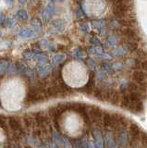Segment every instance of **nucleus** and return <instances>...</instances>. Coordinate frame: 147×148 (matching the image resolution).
<instances>
[{
    "mask_svg": "<svg viewBox=\"0 0 147 148\" xmlns=\"http://www.w3.org/2000/svg\"><path fill=\"white\" fill-rule=\"evenodd\" d=\"M130 8L128 7V3L125 2H116L113 8V13L118 18H122L127 14Z\"/></svg>",
    "mask_w": 147,
    "mask_h": 148,
    "instance_id": "f257e3e1",
    "label": "nucleus"
},
{
    "mask_svg": "<svg viewBox=\"0 0 147 148\" xmlns=\"http://www.w3.org/2000/svg\"><path fill=\"white\" fill-rule=\"evenodd\" d=\"M68 109V105L67 104H60L57 106H53V108H49V114L52 116L53 118H57L61 114H63L65 111Z\"/></svg>",
    "mask_w": 147,
    "mask_h": 148,
    "instance_id": "f03ea898",
    "label": "nucleus"
},
{
    "mask_svg": "<svg viewBox=\"0 0 147 148\" xmlns=\"http://www.w3.org/2000/svg\"><path fill=\"white\" fill-rule=\"evenodd\" d=\"M131 78L137 84H147V74L144 71H134L132 73Z\"/></svg>",
    "mask_w": 147,
    "mask_h": 148,
    "instance_id": "7ed1b4c3",
    "label": "nucleus"
},
{
    "mask_svg": "<svg viewBox=\"0 0 147 148\" xmlns=\"http://www.w3.org/2000/svg\"><path fill=\"white\" fill-rule=\"evenodd\" d=\"M50 28L54 34H60L65 30V23L61 20H54L50 23Z\"/></svg>",
    "mask_w": 147,
    "mask_h": 148,
    "instance_id": "20e7f679",
    "label": "nucleus"
},
{
    "mask_svg": "<svg viewBox=\"0 0 147 148\" xmlns=\"http://www.w3.org/2000/svg\"><path fill=\"white\" fill-rule=\"evenodd\" d=\"M89 115L91 119L94 120V121H100L101 119L103 118V112L102 110L98 108H95V106H92L89 110Z\"/></svg>",
    "mask_w": 147,
    "mask_h": 148,
    "instance_id": "39448f33",
    "label": "nucleus"
},
{
    "mask_svg": "<svg viewBox=\"0 0 147 148\" xmlns=\"http://www.w3.org/2000/svg\"><path fill=\"white\" fill-rule=\"evenodd\" d=\"M54 12H55V6L52 3H50L48 6H46L43 9V11H42L43 18L44 21H49L50 18H51V17L53 16Z\"/></svg>",
    "mask_w": 147,
    "mask_h": 148,
    "instance_id": "423d86ee",
    "label": "nucleus"
},
{
    "mask_svg": "<svg viewBox=\"0 0 147 148\" xmlns=\"http://www.w3.org/2000/svg\"><path fill=\"white\" fill-rule=\"evenodd\" d=\"M8 124H10V127L12 130L13 132H20L21 130V125L20 123V120L18 119L17 118L14 117H10L8 119Z\"/></svg>",
    "mask_w": 147,
    "mask_h": 148,
    "instance_id": "0eeeda50",
    "label": "nucleus"
},
{
    "mask_svg": "<svg viewBox=\"0 0 147 148\" xmlns=\"http://www.w3.org/2000/svg\"><path fill=\"white\" fill-rule=\"evenodd\" d=\"M94 138L95 140V146L96 148H104V143H103V138L101 135V132L97 130H95L94 132Z\"/></svg>",
    "mask_w": 147,
    "mask_h": 148,
    "instance_id": "6e6552de",
    "label": "nucleus"
},
{
    "mask_svg": "<svg viewBox=\"0 0 147 148\" xmlns=\"http://www.w3.org/2000/svg\"><path fill=\"white\" fill-rule=\"evenodd\" d=\"M38 67V71H39V74L40 76H44V75H47V74L51 71L52 69V67L50 66V65H41V64H38L37 65Z\"/></svg>",
    "mask_w": 147,
    "mask_h": 148,
    "instance_id": "1a4fd4ad",
    "label": "nucleus"
},
{
    "mask_svg": "<svg viewBox=\"0 0 147 148\" xmlns=\"http://www.w3.org/2000/svg\"><path fill=\"white\" fill-rule=\"evenodd\" d=\"M75 148H92V145L84 140H76L74 143Z\"/></svg>",
    "mask_w": 147,
    "mask_h": 148,
    "instance_id": "9d476101",
    "label": "nucleus"
},
{
    "mask_svg": "<svg viewBox=\"0 0 147 148\" xmlns=\"http://www.w3.org/2000/svg\"><path fill=\"white\" fill-rule=\"evenodd\" d=\"M66 58V56L64 54H57L53 58V65L54 66H57L61 62H63Z\"/></svg>",
    "mask_w": 147,
    "mask_h": 148,
    "instance_id": "9b49d317",
    "label": "nucleus"
},
{
    "mask_svg": "<svg viewBox=\"0 0 147 148\" xmlns=\"http://www.w3.org/2000/svg\"><path fill=\"white\" fill-rule=\"evenodd\" d=\"M19 35L21 38H30V37L34 35V32L31 29H25V30H22L19 34Z\"/></svg>",
    "mask_w": 147,
    "mask_h": 148,
    "instance_id": "f8f14e48",
    "label": "nucleus"
},
{
    "mask_svg": "<svg viewBox=\"0 0 147 148\" xmlns=\"http://www.w3.org/2000/svg\"><path fill=\"white\" fill-rule=\"evenodd\" d=\"M35 58L38 61V64H41V65H44L45 63L47 62V60H48L47 56L45 55V54H43V53H41L39 55H36Z\"/></svg>",
    "mask_w": 147,
    "mask_h": 148,
    "instance_id": "ddd939ff",
    "label": "nucleus"
},
{
    "mask_svg": "<svg viewBox=\"0 0 147 148\" xmlns=\"http://www.w3.org/2000/svg\"><path fill=\"white\" fill-rule=\"evenodd\" d=\"M139 132H140V129L138 127V125L136 124H133L131 126L130 129V133H131V138H136L139 135Z\"/></svg>",
    "mask_w": 147,
    "mask_h": 148,
    "instance_id": "4468645a",
    "label": "nucleus"
},
{
    "mask_svg": "<svg viewBox=\"0 0 147 148\" xmlns=\"http://www.w3.org/2000/svg\"><path fill=\"white\" fill-rule=\"evenodd\" d=\"M31 26H33L35 30H41L42 29V22H41V21L39 20V18H34L31 20Z\"/></svg>",
    "mask_w": 147,
    "mask_h": 148,
    "instance_id": "2eb2a0df",
    "label": "nucleus"
},
{
    "mask_svg": "<svg viewBox=\"0 0 147 148\" xmlns=\"http://www.w3.org/2000/svg\"><path fill=\"white\" fill-rule=\"evenodd\" d=\"M73 55H74V57L78 59H82L85 57L84 52L80 48H75L74 50H73Z\"/></svg>",
    "mask_w": 147,
    "mask_h": 148,
    "instance_id": "dca6fc26",
    "label": "nucleus"
},
{
    "mask_svg": "<svg viewBox=\"0 0 147 148\" xmlns=\"http://www.w3.org/2000/svg\"><path fill=\"white\" fill-rule=\"evenodd\" d=\"M107 146L108 148H117V145H116V143H115V140L112 136L111 133H108L107 134Z\"/></svg>",
    "mask_w": 147,
    "mask_h": 148,
    "instance_id": "f3484780",
    "label": "nucleus"
},
{
    "mask_svg": "<svg viewBox=\"0 0 147 148\" xmlns=\"http://www.w3.org/2000/svg\"><path fill=\"white\" fill-rule=\"evenodd\" d=\"M136 66L141 69V71H147V59H144L142 61L136 62Z\"/></svg>",
    "mask_w": 147,
    "mask_h": 148,
    "instance_id": "a211bd4d",
    "label": "nucleus"
},
{
    "mask_svg": "<svg viewBox=\"0 0 147 148\" xmlns=\"http://www.w3.org/2000/svg\"><path fill=\"white\" fill-rule=\"evenodd\" d=\"M101 69H102V71L105 72V74L111 73V72L113 71L112 67L110 66L109 64H107V63H103V64H101Z\"/></svg>",
    "mask_w": 147,
    "mask_h": 148,
    "instance_id": "6ab92c4d",
    "label": "nucleus"
},
{
    "mask_svg": "<svg viewBox=\"0 0 147 148\" xmlns=\"http://www.w3.org/2000/svg\"><path fill=\"white\" fill-rule=\"evenodd\" d=\"M118 36H115V35H111L109 36L107 38V44L110 46H115L116 45H118Z\"/></svg>",
    "mask_w": 147,
    "mask_h": 148,
    "instance_id": "aec40b11",
    "label": "nucleus"
},
{
    "mask_svg": "<svg viewBox=\"0 0 147 148\" xmlns=\"http://www.w3.org/2000/svg\"><path fill=\"white\" fill-rule=\"evenodd\" d=\"M127 52V49L125 46H119V47H117L116 49L114 50V54L116 56H124Z\"/></svg>",
    "mask_w": 147,
    "mask_h": 148,
    "instance_id": "412c9836",
    "label": "nucleus"
},
{
    "mask_svg": "<svg viewBox=\"0 0 147 148\" xmlns=\"http://www.w3.org/2000/svg\"><path fill=\"white\" fill-rule=\"evenodd\" d=\"M17 16L20 18H21V20H24V21L28 20V13H27V11L24 10V9H20V10L17 12Z\"/></svg>",
    "mask_w": 147,
    "mask_h": 148,
    "instance_id": "4be33fe9",
    "label": "nucleus"
},
{
    "mask_svg": "<svg viewBox=\"0 0 147 148\" xmlns=\"http://www.w3.org/2000/svg\"><path fill=\"white\" fill-rule=\"evenodd\" d=\"M105 25V20H98L93 21V26L94 28H97V29H101Z\"/></svg>",
    "mask_w": 147,
    "mask_h": 148,
    "instance_id": "5701e85b",
    "label": "nucleus"
},
{
    "mask_svg": "<svg viewBox=\"0 0 147 148\" xmlns=\"http://www.w3.org/2000/svg\"><path fill=\"white\" fill-rule=\"evenodd\" d=\"M40 44H41V45L43 46V47L46 48V49L53 50V49L55 48V47H54V45H52V44H49L46 40H42V41L40 42Z\"/></svg>",
    "mask_w": 147,
    "mask_h": 148,
    "instance_id": "b1692460",
    "label": "nucleus"
},
{
    "mask_svg": "<svg viewBox=\"0 0 147 148\" xmlns=\"http://www.w3.org/2000/svg\"><path fill=\"white\" fill-rule=\"evenodd\" d=\"M8 66V64L7 61H1V62H0V76L6 72Z\"/></svg>",
    "mask_w": 147,
    "mask_h": 148,
    "instance_id": "393cba45",
    "label": "nucleus"
},
{
    "mask_svg": "<svg viewBox=\"0 0 147 148\" xmlns=\"http://www.w3.org/2000/svg\"><path fill=\"white\" fill-rule=\"evenodd\" d=\"M90 43L93 45V46H101V42H100V40L97 38V37H95V36H93L90 39Z\"/></svg>",
    "mask_w": 147,
    "mask_h": 148,
    "instance_id": "a878e982",
    "label": "nucleus"
},
{
    "mask_svg": "<svg viewBox=\"0 0 147 148\" xmlns=\"http://www.w3.org/2000/svg\"><path fill=\"white\" fill-rule=\"evenodd\" d=\"M118 141L121 143V145H125L126 142H127V135L125 132H120L119 133V137H118Z\"/></svg>",
    "mask_w": 147,
    "mask_h": 148,
    "instance_id": "bb28decb",
    "label": "nucleus"
},
{
    "mask_svg": "<svg viewBox=\"0 0 147 148\" xmlns=\"http://www.w3.org/2000/svg\"><path fill=\"white\" fill-rule=\"evenodd\" d=\"M80 30L82 32L86 34V32H89V25L87 24V23H81V24H80Z\"/></svg>",
    "mask_w": 147,
    "mask_h": 148,
    "instance_id": "cd10ccee",
    "label": "nucleus"
},
{
    "mask_svg": "<svg viewBox=\"0 0 147 148\" xmlns=\"http://www.w3.org/2000/svg\"><path fill=\"white\" fill-rule=\"evenodd\" d=\"M112 69L113 71H121V69H123V64L121 62H117L113 65Z\"/></svg>",
    "mask_w": 147,
    "mask_h": 148,
    "instance_id": "c85d7f7f",
    "label": "nucleus"
},
{
    "mask_svg": "<svg viewBox=\"0 0 147 148\" xmlns=\"http://www.w3.org/2000/svg\"><path fill=\"white\" fill-rule=\"evenodd\" d=\"M24 122H25L27 127H31V125H33V119H31V118L26 117V118H24Z\"/></svg>",
    "mask_w": 147,
    "mask_h": 148,
    "instance_id": "c756f323",
    "label": "nucleus"
},
{
    "mask_svg": "<svg viewBox=\"0 0 147 148\" xmlns=\"http://www.w3.org/2000/svg\"><path fill=\"white\" fill-rule=\"evenodd\" d=\"M82 15H83V13H82L81 9L80 8H78L76 9V17H77L78 18H81L83 17Z\"/></svg>",
    "mask_w": 147,
    "mask_h": 148,
    "instance_id": "7c9ffc66",
    "label": "nucleus"
},
{
    "mask_svg": "<svg viewBox=\"0 0 147 148\" xmlns=\"http://www.w3.org/2000/svg\"><path fill=\"white\" fill-rule=\"evenodd\" d=\"M64 148H72L71 147V145H70V143L68 142L67 139H64Z\"/></svg>",
    "mask_w": 147,
    "mask_h": 148,
    "instance_id": "2f4dec72",
    "label": "nucleus"
},
{
    "mask_svg": "<svg viewBox=\"0 0 147 148\" xmlns=\"http://www.w3.org/2000/svg\"><path fill=\"white\" fill-rule=\"evenodd\" d=\"M88 65H89L90 69H94L95 63H94V61L93 59H89V60H88Z\"/></svg>",
    "mask_w": 147,
    "mask_h": 148,
    "instance_id": "473e14b6",
    "label": "nucleus"
},
{
    "mask_svg": "<svg viewBox=\"0 0 147 148\" xmlns=\"http://www.w3.org/2000/svg\"><path fill=\"white\" fill-rule=\"evenodd\" d=\"M14 24H15V20H14V18H10V20L8 21V27H12Z\"/></svg>",
    "mask_w": 147,
    "mask_h": 148,
    "instance_id": "72a5a7b5",
    "label": "nucleus"
},
{
    "mask_svg": "<svg viewBox=\"0 0 147 148\" xmlns=\"http://www.w3.org/2000/svg\"><path fill=\"white\" fill-rule=\"evenodd\" d=\"M4 126H5V118H4V116L0 115V127Z\"/></svg>",
    "mask_w": 147,
    "mask_h": 148,
    "instance_id": "f704fd0d",
    "label": "nucleus"
},
{
    "mask_svg": "<svg viewBox=\"0 0 147 148\" xmlns=\"http://www.w3.org/2000/svg\"><path fill=\"white\" fill-rule=\"evenodd\" d=\"M4 22H5V16L0 13V24H2Z\"/></svg>",
    "mask_w": 147,
    "mask_h": 148,
    "instance_id": "c9c22d12",
    "label": "nucleus"
},
{
    "mask_svg": "<svg viewBox=\"0 0 147 148\" xmlns=\"http://www.w3.org/2000/svg\"><path fill=\"white\" fill-rule=\"evenodd\" d=\"M40 148H44V147H40Z\"/></svg>",
    "mask_w": 147,
    "mask_h": 148,
    "instance_id": "e433bc0d",
    "label": "nucleus"
}]
</instances>
